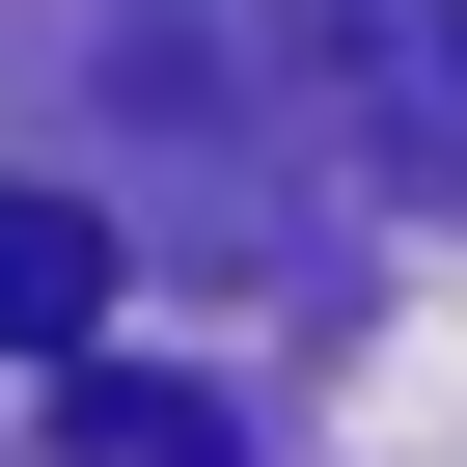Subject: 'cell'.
<instances>
[{"mask_svg": "<svg viewBox=\"0 0 467 467\" xmlns=\"http://www.w3.org/2000/svg\"><path fill=\"white\" fill-rule=\"evenodd\" d=\"M83 440H110V467H220V412H192V385H138V358L83 385Z\"/></svg>", "mask_w": 467, "mask_h": 467, "instance_id": "3957f363", "label": "cell"}, {"mask_svg": "<svg viewBox=\"0 0 467 467\" xmlns=\"http://www.w3.org/2000/svg\"><path fill=\"white\" fill-rule=\"evenodd\" d=\"M110 330V220L83 192H0V358H83Z\"/></svg>", "mask_w": 467, "mask_h": 467, "instance_id": "7a4b0ae2", "label": "cell"}, {"mask_svg": "<svg viewBox=\"0 0 467 467\" xmlns=\"http://www.w3.org/2000/svg\"><path fill=\"white\" fill-rule=\"evenodd\" d=\"M303 83H330V138L385 192L467 220V0H303Z\"/></svg>", "mask_w": 467, "mask_h": 467, "instance_id": "6da1fadb", "label": "cell"}]
</instances>
